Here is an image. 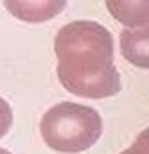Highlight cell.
Masks as SVG:
<instances>
[{
	"label": "cell",
	"mask_w": 149,
	"mask_h": 154,
	"mask_svg": "<svg viewBox=\"0 0 149 154\" xmlns=\"http://www.w3.org/2000/svg\"><path fill=\"white\" fill-rule=\"evenodd\" d=\"M58 79L67 91L91 100L109 98L120 91V75L114 66V40L95 21H72L55 37Z\"/></svg>",
	"instance_id": "obj_1"
},
{
	"label": "cell",
	"mask_w": 149,
	"mask_h": 154,
	"mask_svg": "<svg viewBox=\"0 0 149 154\" xmlns=\"http://www.w3.org/2000/svg\"><path fill=\"white\" fill-rule=\"evenodd\" d=\"M40 133L47 146L58 152H80L99 140L103 120L90 106L62 101L42 116Z\"/></svg>",
	"instance_id": "obj_2"
},
{
	"label": "cell",
	"mask_w": 149,
	"mask_h": 154,
	"mask_svg": "<svg viewBox=\"0 0 149 154\" xmlns=\"http://www.w3.org/2000/svg\"><path fill=\"white\" fill-rule=\"evenodd\" d=\"M106 7L114 19L127 27L149 23V0H106Z\"/></svg>",
	"instance_id": "obj_5"
},
{
	"label": "cell",
	"mask_w": 149,
	"mask_h": 154,
	"mask_svg": "<svg viewBox=\"0 0 149 154\" xmlns=\"http://www.w3.org/2000/svg\"><path fill=\"white\" fill-rule=\"evenodd\" d=\"M5 8L24 23H45L64 10L67 0H3Z\"/></svg>",
	"instance_id": "obj_3"
},
{
	"label": "cell",
	"mask_w": 149,
	"mask_h": 154,
	"mask_svg": "<svg viewBox=\"0 0 149 154\" xmlns=\"http://www.w3.org/2000/svg\"><path fill=\"white\" fill-rule=\"evenodd\" d=\"M120 154H149V128H144L136 137L132 146Z\"/></svg>",
	"instance_id": "obj_6"
},
{
	"label": "cell",
	"mask_w": 149,
	"mask_h": 154,
	"mask_svg": "<svg viewBox=\"0 0 149 154\" xmlns=\"http://www.w3.org/2000/svg\"><path fill=\"white\" fill-rule=\"evenodd\" d=\"M0 154H13V152H10L8 149H3V148H0Z\"/></svg>",
	"instance_id": "obj_8"
},
{
	"label": "cell",
	"mask_w": 149,
	"mask_h": 154,
	"mask_svg": "<svg viewBox=\"0 0 149 154\" xmlns=\"http://www.w3.org/2000/svg\"><path fill=\"white\" fill-rule=\"evenodd\" d=\"M120 51L130 64L149 69V23L125 27L120 34Z\"/></svg>",
	"instance_id": "obj_4"
},
{
	"label": "cell",
	"mask_w": 149,
	"mask_h": 154,
	"mask_svg": "<svg viewBox=\"0 0 149 154\" xmlns=\"http://www.w3.org/2000/svg\"><path fill=\"white\" fill-rule=\"evenodd\" d=\"M13 124V111L10 104L0 96V138L5 137L7 132L11 128Z\"/></svg>",
	"instance_id": "obj_7"
}]
</instances>
